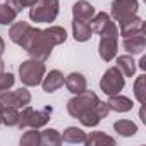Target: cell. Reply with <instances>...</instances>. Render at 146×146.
Wrapping results in <instances>:
<instances>
[{
  "label": "cell",
  "mask_w": 146,
  "mask_h": 146,
  "mask_svg": "<svg viewBox=\"0 0 146 146\" xmlns=\"http://www.w3.org/2000/svg\"><path fill=\"white\" fill-rule=\"evenodd\" d=\"M21 48L26 50L31 58H36V60H40V62H45V60L52 55V50H53V46L50 45V41H48L46 36L43 35V29L33 28V26H31L28 36L24 38Z\"/></svg>",
  "instance_id": "obj_1"
},
{
  "label": "cell",
  "mask_w": 146,
  "mask_h": 146,
  "mask_svg": "<svg viewBox=\"0 0 146 146\" xmlns=\"http://www.w3.org/2000/svg\"><path fill=\"white\" fill-rule=\"evenodd\" d=\"M52 112H53L52 107H45L41 110H35L29 105H26V107H23L19 110V124H17V127L19 129H26V127L40 129V127L46 125V122L50 120Z\"/></svg>",
  "instance_id": "obj_2"
},
{
  "label": "cell",
  "mask_w": 146,
  "mask_h": 146,
  "mask_svg": "<svg viewBox=\"0 0 146 146\" xmlns=\"http://www.w3.org/2000/svg\"><path fill=\"white\" fill-rule=\"evenodd\" d=\"M60 2L58 0H36L29 7V19L33 23H53L58 16Z\"/></svg>",
  "instance_id": "obj_3"
},
{
  "label": "cell",
  "mask_w": 146,
  "mask_h": 146,
  "mask_svg": "<svg viewBox=\"0 0 146 146\" xmlns=\"http://www.w3.org/2000/svg\"><path fill=\"white\" fill-rule=\"evenodd\" d=\"M45 72H46V69H45L43 62H40L36 58H28L19 65V79L24 86L33 88V86L41 84Z\"/></svg>",
  "instance_id": "obj_4"
},
{
  "label": "cell",
  "mask_w": 146,
  "mask_h": 146,
  "mask_svg": "<svg viewBox=\"0 0 146 146\" xmlns=\"http://www.w3.org/2000/svg\"><path fill=\"white\" fill-rule=\"evenodd\" d=\"M98 102H100V98H98V95H96L95 91L84 90L83 93L74 95V96L67 102V112H69L70 117L79 119V117L84 115L90 108H93Z\"/></svg>",
  "instance_id": "obj_5"
},
{
  "label": "cell",
  "mask_w": 146,
  "mask_h": 146,
  "mask_svg": "<svg viewBox=\"0 0 146 146\" xmlns=\"http://www.w3.org/2000/svg\"><path fill=\"white\" fill-rule=\"evenodd\" d=\"M124 84H125V78L124 74L119 70V67H110L105 70V74L102 76L100 79V88L105 95L112 96V95H117L124 90Z\"/></svg>",
  "instance_id": "obj_6"
},
{
  "label": "cell",
  "mask_w": 146,
  "mask_h": 146,
  "mask_svg": "<svg viewBox=\"0 0 146 146\" xmlns=\"http://www.w3.org/2000/svg\"><path fill=\"white\" fill-rule=\"evenodd\" d=\"M137 9H139L137 0H113L112 9H110V16L117 23H122V21L136 16Z\"/></svg>",
  "instance_id": "obj_7"
},
{
  "label": "cell",
  "mask_w": 146,
  "mask_h": 146,
  "mask_svg": "<svg viewBox=\"0 0 146 146\" xmlns=\"http://www.w3.org/2000/svg\"><path fill=\"white\" fill-rule=\"evenodd\" d=\"M0 102L4 107H14V108H23L31 103V93L26 88H19L14 91H0Z\"/></svg>",
  "instance_id": "obj_8"
},
{
  "label": "cell",
  "mask_w": 146,
  "mask_h": 146,
  "mask_svg": "<svg viewBox=\"0 0 146 146\" xmlns=\"http://www.w3.org/2000/svg\"><path fill=\"white\" fill-rule=\"evenodd\" d=\"M108 112H110V108H108L107 102H98L93 108H90L84 115L79 117V122L84 127H95L108 115Z\"/></svg>",
  "instance_id": "obj_9"
},
{
  "label": "cell",
  "mask_w": 146,
  "mask_h": 146,
  "mask_svg": "<svg viewBox=\"0 0 146 146\" xmlns=\"http://www.w3.org/2000/svg\"><path fill=\"white\" fill-rule=\"evenodd\" d=\"M41 86H43L45 93H55L57 90H60L64 86V74L57 69L45 72V76L41 79Z\"/></svg>",
  "instance_id": "obj_10"
},
{
  "label": "cell",
  "mask_w": 146,
  "mask_h": 146,
  "mask_svg": "<svg viewBox=\"0 0 146 146\" xmlns=\"http://www.w3.org/2000/svg\"><path fill=\"white\" fill-rule=\"evenodd\" d=\"M117 40L115 36H102L100 38V45H98V53L102 57V60L110 62L115 58L117 55Z\"/></svg>",
  "instance_id": "obj_11"
},
{
  "label": "cell",
  "mask_w": 146,
  "mask_h": 146,
  "mask_svg": "<svg viewBox=\"0 0 146 146\" xmlns=\"http://www.w3.org/2000/svg\"><path fill=\"white\" fill-rule=\"evenodd\" d=\"M64 84H65V88H67L72 95L83 93V91L88 88V81H86V78L81 74V72H70L69 76L64 78Z\"/></svg>",
  "instance_id": "obj_12"
},
{
  "label": "cell",
  "mask_w": 146,
  "mask_h": 146,
  "mask_svg": "<svg viewBox=\"0 0 146 146\" xmlns=\"http://www.w3.org/2000/svg\"><path fill=\"white\" fill-rule=\"evenodd\" d=\"M119 28H120V35L125 38V36H131V35L144 31V21L136 14V16H132V17L119 23Z\"/></svg>",
  "instance_id": "obj_13"
},
{
  "label": "cell",
  "mask_w": 146,
  "mask_h": 146,
  "mask_svg": "<svg viewBox=\"0 0 146 146\" xmlns=\"http://www.w3.org/2000/svg\"><path fill=\"white\" fill-rule=\"evenodd\" d=\"M124 48L127 50V53H141L144 48H146V36H144V31L141 33H136V35H131V36H125L124 38Z\"/></svg>",
  "instance_id": "obj_14"
},
{
  "label": "cell",
  "mask_w": 146,
  "mask_h": 146,
  "mask_svg": "<svg viewBox=\"0 0 146 146\" xmlns=\"http://www.w3.org/2000/svg\"><path fill=\"white\" fill-rule=\"evenodd\" d=\"M95 14H96V9L90 2H86V0H79V2H76L72 5V16H74V19L90 23Z\"/></svg>",
  "instance_id": "obj_15"
},
{
  "label": "cell",
  "mask_w": 146,
  "mask_h": 146,
  "mask_svg": "<svg viewBox=\"0 0 146 146\" xmlns=\"http://www.w3.org/2000/svg\"><path fill=\"white\" fill-rule=\"evenodd\" d=\"M93 31L90 28V23H84V21H79V19H72V36H74L76 41L79 43H84L91 38Z\"/></svg>",
  "instance_id": "obj_16"
},
{
  "label": "cell",
  "mask_w": 146,
  "mask_h": 146,
  "mask_svg": "<svg viewBox=\"0 0 146 146\" xmlns=\"http://www.w3.org/2000/svg\"><path fill=\"white\" fill-rule=\"evenodd\" d=\"M29 29H31V26L28 24V23H24V21H19V23H12V26H11V29H9V38L16 43V45H23V41H24V38L28 36V33H29Z\"/></svg>",
  "instance_id": "obj_17"
},
{
  "label": "cell",
  "mask_w": 146,
  "mask_h": 146,
  "mask_svg": "<svg viewBox=\"0 0 146 146\" xmlns=\"http://www.w3.org/2000/svg\"><path fill=\"white\" fill-rule=\"evenodd\" d=\"M107 105H108L110 110L119 112V113L132 110V100L127 98V96H124V95H119V93H117V95H112V96L108 98Z\"/></svg>",
  "instance_id": "obj_18"
},
{
  "label": "cell",
  "mask_w": 146,
  "mask_h": 146,
  "mask_svg": "<svg viewBox=\"0 0 146 146\" xmlns=\"http://www.w3.org/2000/svg\"><path fill=\"white\" fill-rule=\"evenodd\" d=\"M43 35L46 36V40L50 41L52 46H57V45H62L65 43L67 40V33L62 26H50L46 29H43Z\"/></svg>",
  "instance_id": "obj_19"
},
{
  "label": "cell",
  "mask_w": 146,
  "mask_h": 146,
  "mask_svg": "<svg viewBox=\"0 0 146 146\" xmlns=\"http://www.w3.org/2000/svg\"><path fill=\"white\" fill-rule=\"evenodd\" d=\"M60 136H62V143H70V144L84 143L86 139V132L79 127H67Z\"/></svg>",
  "instance_id": "obj_20"
},
{
  "label": "cell",
  "mask_w": 146,
  "mask_h": 146,
  "mask_svg": "<svg viewBox=\"0 0 146 146\" xmlns=\"http://www.w3.org/2000/svg\"><path fill=\"white\" fill-rule=\"evenodd\" d=\"M0 120L7 127H17V124H19V108L4 107L0 110Z\"/></svg>",
  "instance_id": "obj_21"
},
{
  "label": "cell",
  "mask_w": 146,
  "mask_h": 146,
  "mask_svg": "<svg viewBox=\"0 0 146 146\" xmlns=\"http://www.w3.org/2000/svg\"><path fill=\"white\" fill-rule=\"evenodd\" d=\"M117 67L124 74V78H132L136 72V62L131 55H120L117 57Z\"/></svg>",
  "instance_id": "obj_22"
},
{
  "label": "cell",
  "mask_w": 146,
  "mask_h": 146,
  "mask_svg": "<svg viewBox=\"0 0 146 146\" xmlns=\"http://www.w3.org/2000/svg\"><path fill=\"white\" fill-rule=\"evenodd\" d=\"M84 144L86 146H100V144H110V146H113L115 144V139L110 137V136H107L102 131H96V132H91L90 136H86Z\"/></svg>",
  "instance_id": "obj_23"
},
{
  "label": "cell",
  "mask_w": 146,
  "mask_h": 146,
  "mask_svg": "<svg viewBox=\"0 0 146 146\" xmlns=\"http://www.w3.org/2000/svg\"><path fill=\"white\" fill-rule=\"evenodd\" d=\"M113 129H115V132H119V134L124 136V137L134 136V134L137 132V125H136L132 120H129V119H120V120H117V122L113 124Z\"/></svg>",
  "instance_id": "obj_24"
},
{
  "label": "cell",
  "mask_w": 146,
  "mask_h": 146,
  "mask_svg": "<svg viewBox=\"0 0 146 146\" xmlns=\"http://www.w3.org/2000/svg\"><path fill=\"white\" fill-rule=\"evenodd\" d=\"M40 141L45 146H58V144H62V136L57 129L50 127V129H45L40 132Z\"/></svg>",
  "instance_id": "obj_25"
},
{
  "label": "cell",
  "mask_w": 146,
  "mask_h": 146,
  "mask_svg": "<svg viewBox=\"0 0 146 146\" xmlns=\"http://www.w3.org/2000/svg\"><path fill=\"white\" fill-rule=\"evenodd\" d=\"M112 19H110V16L107 14V12H96L93 17H91V24H90V28H91V31L93 33H96V35H100L102 31H103V28L110 23Z\"/></svg>",
  "instance_id": "obj_26"
},
{
  "label": "cell",
  "mask_w": 146,
  "mask_h": 146,
  "mask_svg": "<svg viewBox=\"0 0 146 146\" xmlns=\"http://www.w3.org/2000/svg\"><path fill=\"white\" fill-rule=\"evenodd\" d=\"M134 96L141 105L146 103V76L144 74H141L134 83Z\"/></svg>",
  "instance_id": "obj_27"
},
{
  "label": "cell",
  "mask_w": 146,
  "mask_h": 146,
  "mask_svg": "<svg viewBox=\"0 0 146 146\" xmlns=\"http://www.w3.org/2000/svg\"><path fill=\"white\" fill-rule=\"evenodd\" d=\"M16 17H17V12H16L11 5H7V4H2V5H0V24H2V26L12 24V23L16 21Z\"/></svg>",
  "instance_id": "obj_28"
},
{
  "label": "cell",
  "mask_w": 146,
  "mask_h": 146,
  "mask_svg": "<svg viewBox=\"0 0 146 146\" xmlns=\"http://www.w3.org/2000/svg\"><path fill=\"white\" fill-rule=\"evenodd\" d=\"M19 143H21V146H38V144H41L38 129H31L29 127V131H26L23 134V137H21Z\"/></svg>",
  "instance_id": "obj_29"
},
{
  "label": "cell",
  "mask_w": 146,
  "mask_h": 146,
  "mask_svg": "<svg viewBox=\"0 0 146 146\" xmlns=\"http://www.w3.org/2000/svg\"><path fill=\"white\" fill-rule=\"evenodd\" d=\"M35 2H36V0H5V4H7V5H11V7H12L17 14H19L23 9L31 7Z\"/></svg>",
  "instance_id": "obj_30"
},
{
  "label": "cell",
  "mask_w": 146,
  "mask_h": 146,
  "mask_svg": "<svg viewBox=\"0 0 146 146\" xmlns=\"http://www.w3.org/2000/svg\"><path fill=\"white\" fill-rule=\"evenodd\" d=\"M16 83V78L11 72H0V91H5L9 88H12Z\"/></svg>",
  "instance_id": "obj_31"
},
{
  "label": "cell",
  "mask_w": 146,
  "mask_h": 146,
  "mask_svg": "<svg viewBox=\"0 0 146 146\" xmlns=\"http://www.w3.org/2000/svg\"><path fill=\"white\" fill-rule=\"evenodd\" d=\"M5 52V41H4V38L0 36V57H2V53Z\"/></svg>",
  "instance_id": "obj_32"
},
{
  "label": "cell",
  "mask_w": 146,
  "mask_h": 146,
  "mask_svg": "<svg viewBox=\"0 0 146 146\" xmlns=\"http://www.w3.org/2000/svg\"><path fill=\"white\" fill-rule=\"evenodd\" d=\"M139 67H141V70H146V57H141V60H139Z\"/></svg>",
  "instance_id": "obj_33"
},
{
  "label": "cell",
  "mask_w": 146,
  "mask_h": 146,
  "mask_svg": "<svg viewBox=\"0 0 146 146\" xmlns=\"http://www.w3.org/2000/svg\"><path fill=\"white\" fill-rule=\"evenodd\" d=\"M4 67H5V64H4L2 58H0V72H4Z\"/></svg>",
  "instance_id": "obj_34"
},
{
  "label": "cell",
  "mask_w": 146,
  "mask_h": 146,
  "mask_svg": "<svg viewBox=\"0 0 146 146\" xmlns=\"http://www.w3.org/2000/svg\"><path fill=\"white\" fill-rule=\"evenodd\" d=\"M0 124H2V120H0Z\"/></svg>",
  "instance_id": "obj_35"
}]
</instances>
